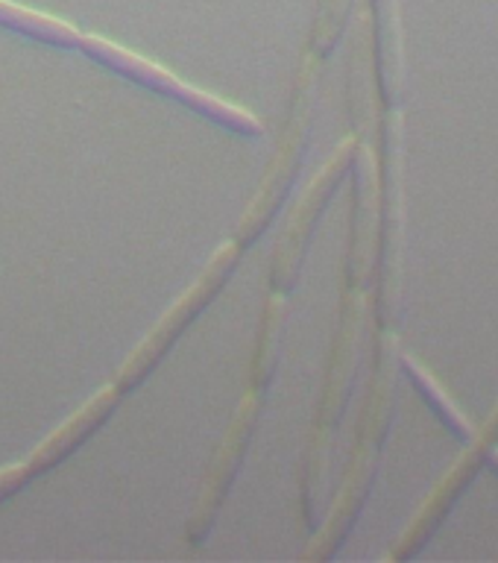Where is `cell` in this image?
<instances>
[{"label":"cell","mask_w":498,"mask_h":563,"mask_svg":"<svg viewBox=\"0 0 498 563\" xmlns=\"http://www.w3.org/2000/svg\"><path fill=\"white\" fill-rule=\"evenodd\" d=\"M237 255H241V246H237L235 241L220 244L218 250L211 253L209 264L202 267L197 282H191V288L185 290L182 297L167 308L165 317L144 334V341H141L139 346L132 350L130 358L121 364L118 376H114V387H118L121 394H132L135 387L144 385V378L158 367V361L165 358L167 352L174 350L176 341L185 334V329L211 306V299L218 297L220 290H223V285L229 282V276H232V271H235Z\"/></svg>","instance_id":"1"},{"label":"cell","mask_w":498,"mask_h":563,"mask_svg":"<svg viewBox=\"0 0 498 563\" xmlns=\"http://www.w3.org/2000/svg\"><path fill=\"white\" fill-rule=\"evenodd\" d=\"M79 51L91 56L95 62L106 65V68L118 70L121 77L132 79V82H139V86L150 88V91H156L162 97H170L176 103L188 106L193 112L206 118V121L218 123L223 130L237 132V135H246V139H258L264 135V123L250 114L241 106H232L226 100H220V97L209 95V91H202L197 86H188L182 79L176 77L174 70L162 68L156 62L144 59L139 53L126 51L121 44L109 42L103 35H79Z\"/></svg>","instance_id":"2"},{"label":"cell","mask_w":498,"mask_h":563,"mask_svg":"<svg viewBox=\"0 0 498 563\" xmlns=\"http://www.w3.org/2000/svg\"><path fill=\"white\" fill-rule=\"evenodd\" d=\"M311 95H314V68H306L299 74L297 97L290 106V121L285 126L279 147L273 153L270 167L264 174L258 191L246 206L244 218L235 229V244L241 250L253 246L258 238L270 229L273 218L279 214L281 202L288 200L290 188L297 183L299 167H302V156H306L308 144V118H311Z\"/></svg>","instance_id":"3"},{"label":"cell","mask_w":498,"mask_h":563,"mask_svg":"<svg viewBox=\"0 0 498 563\" xmlns=\"http://www.w3.org/2000/svg\"><path fill=\"white\" fill-rule=\"evenodd\" d=\"M258 417H262V394L250 390L237 402L235 417L229 422L226 434L220 440L218 452H214L209 470H206L200 496H197V505H193L191 517H188V528H185L188 543L202 545L211 537L214 526H218L220 510L226 505L229 493H232L237 482V473H241V466H244L246 455H250V443H253Z\"/></svg>","instance_id":"4"},{"label":"cell","mask_w":498,"mask_h":563,"mask_svg":"<svg viewBox=\"0 0 498 563\" xmlns=\"http://www.w3.org/2000/svg\"><path fill=\"white\" fill-rule=\"evenodd\" d=\"M352 150L350 144H343L332 158H329V165L317 174V179L311 183L308 194L302 197V202L294 211V218H290L288 229H285V235H281L279 246H276V253H273V267H270V288L276 294H285L288 297L294 285L299 279V271H302V258H306L308 241H311V232H314L317 220L323 214L325 202L334 194V185L341 183L343 167L350 165Z\"/></svg>","instance_id":"5"},{"label":"cell","mask_w":498,"mask_h":563,"mask_svg":"<svg viewBox=\"0 0 498 563\" xmlns=\"http://www.w3.org/2000/svg\"><path fill=\"white\" fill-rule=\"evenodd\" d=\"M118 402H121V390H118V387H100L82 408H77V411L70 413L59 429L51 431V434L24 457L26 475H30V478H38V475L56 470L65 457L74 455V452H77V449L82 446L109 417H112Z\"/></svg>","instance_id":"6"},{"label":"cell","mask_w":498,"mask_h":563,"mask_svg":"<svg viewBox=\"0 0 498 563\" xmlns=\"http://www.w3.org/2000/svg\"><path fill=\"white\" fill-rule=\"evenodd\" d=\"M285 294L273 290L262 311V325H258V341H255L253 364H250V382L253 390L264 394L270 387L276 369H279L281 334H285Z\"/></svg>","instance_id":"7"},{"label":"cell","mask_w":498,"mask_h":563,"mask_svg":"<svg viewBox=\"0 0 498 563\" xmlns=\"http://www.w3.org/2000/svg\"><path fill=\"white\" fill-rule=\"evenodd\" d=\"M0 26L30 35V38H38V42H47L53 47H79V35H82L77 26L62 21V18L44 15V12L18 7V3H9V0H0Z\"/></svg>","instance_id":"8"},{"label":"cell","mask_w":498,"mask_h":563,"mask_svg":"<svg viewBox=\"0 0 498 563\" xmlns=\"http://www.w3.org/2000/svg\"><path fill=\"white\" fill-rule=\"evenodd\" d=\"M369 158L364 156L358 165V197H355V209H358V220H355V250H352V273L361 276L367 267V232H369V206H373V194H369Z\"/></svg>","instance_id":"9"},{"label":"cell","mask_w":498,"mask_h":563,"mask_svg":"<svg viewBox=\"0 0 498 563\" xmlns=\"http://www.w3.org/2000/svg\"><path fill=\"white\" fill-rule=\"evenodd\" d=\"M33 482L30 475H26V466L24 461H18V464H9L0 470V501L12 499L21 487Z\"/></svg>","instance_id":"10"}]
</instances>
